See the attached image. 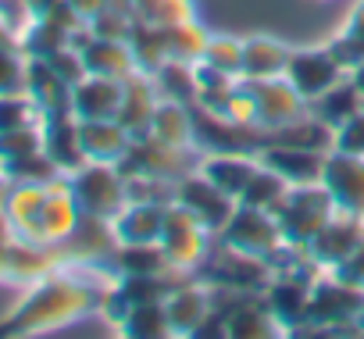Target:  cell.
Here are the masks:
<instances>
[{
    "label": "cell",
    "instance_id": "obj_1",
    "mask_svg": "<svg viewBox=\"0 0 364 339\" xmlns=\"http://www.w3.org/2000/svg\"><path fill=\"white\" fill-rule=\"evenodd\" d=\"M114 271L104 264H61L29 286V293L0 318V335H40L100 307Z\"/></svg>",
    "mask_w": 364,
    "mask_h": 339
},
{
    "label": "cell",
    "instance_id": "obj_2",
    "mask_svg": "<svg viewBox=\"0 0 364 339\" xmlns=\"http://www.w3.org/2000/svg\"><path fill=\"white\" fill-rule=\"evenodd\" d=\"M364 307V289L343 282L336 271H321L311 286V318L293 335H339L357 332V314Z\"/></svg>",
    "mask_w": 364,
    "mask_h": 339
},
{
    "label": "cell",
    "instance_id": "obj_3",
    "mask_svg": "<svg viewBox=\"0 0 364 339\" xmlns=\"http://www.w3.org/2000/svg\"><path fill=\"white\" fill-rule=\"evenodd\" d=\"M272 215H275L286 243L311 247V240L321 232V225L336 215V204L321 183H311V186H289L282 193V200L272 208Z\"/></svg>",
    "mask_w": 364,
    "mask_h": 339
},
{
    "label": "cell",
    "instance_id": "obj_4",
    "mask_svg": "<svg viewBox=\"0 0 364 339\" xmlns=\"http://www.w3.org/2000/svg\"><path fill=\"white\" fill-rule=\"evenodd\" d=\"M193 275L204 286H218V289H240V293H264L272 282V268L264 257L243 254L236 247H225L222 240L211 243L208 257L193 268Z\"/></svg>",
    "mask_w": 364,
    "mask_h": 339
},
{
    "label": "cell",
    "instance_id": "obj_5",
    "mask_svg": "<svg viewBox=\"0 0 364 339\" xmlns=\"http://www.w3.org/2000/svg\"><path fill=\"white\" fill-rule=\"evenodd\" d=\"M72 183V197L79 204L82 215L90 218H104L111 222L125 204H129V190H125V176L118 164H100V161H86L79 172L68 176Z\"/></svg>",
    "mask_w": 364,
    "mask_h": 339
},
{
    "label": "cell",
    "instance_id": "obj_6",
    "mask_svg": "<svg viewBox=\"0 0 364 339\" xmlns=\"http://www.w3.org/2000/svg\"><path fill=\"white\" fill-rule=\"evenodd\" d=\"M268 143V129L222 118L193 104V146L200 154H257Z\"/></svg>",
    "mask_w": 364,
    "mask_h": 339
},
{
    "label": "cell",
    "instance_id": "obj_7",
    "mask_svg": "<svg viewBox=\"0 0 364 339\" xmlns=\"http://www.w3.org/2000/svg\"><path fill=\"white\" fill-rule=\"evenodd\" d=\"M200 164V150L197 146H171V143H161L154 136H143V139H132L129 154L122 157V176H157V179H182L197 172Z\"/></svg>",
    "mask_w": 364,
    "mask_h": 339
},
{
    "label": "cell",
    "instance_id": "obj_8",
    "mask_svg": "<svg viewBox=\"0 0 364 339\" xmlns=\"http://www.w3.org/2000/svg\"><path fill=\"white\" fill-rule=\"evenodd\" d=\"M215 240H222L225 247H236V250H243V254L264 257V261L286 243V236H282L275 215L264 211V208H250V204H240L236 215L229 218V225H225Z\"/></svg>",
    "mask_w": 364,
    "mask_h": 339
},
{
    "label": "cell",
    "instance_id": "obj_9",
    "mask_svg": "<svg viewBox=\"0 0 364 339\" xmlns=\"http://www.w3.org/2000/svg\"><path fill=\"white\" fill-rule=\"evenodd\" d=\"M175 204L186 208L211 236H218V232L229 225V218L236 215V208H240L236 197H229L222 186H215V183H211L208 176H200V172H190V176L178 179V186H175Z\"/></svg>",
    "mask_w": 364,
    "mask_h": 339
},
{
    "label": "cell",
    "instance_id": "obj_10",
    "mask_svg": "<svg viewBox=\"0 0 364 339\" xmlns=\"http://www.w3.org/2000/svg\"><path fill=\"white\" fill-rule=\"evenodd\" d=\"M211 243H215V236H211L186 208H182V204H168V211H164V229H161V247H164V254H168V261H171L175 268L193 271V268L208 257Z\"/></svg>",
    "mask_w": 364,
    "mask_h": 339
},
{
    "label": "cell",
    "instance_id": "obj_11",
    "mask_svg": "<svg viewBox=\"0 0 364 339\" xmlns=\"http://www.w3.org/2000/svg\"><path fill=\"white\" fill-rule=\"evenodd\" d=\"M343 65L332 58L328 43L321 47H293L289 65H286V79L293 82V90L311 104L314 97H321L328 86H336L343 79Z\"/></svg>",
    "mask_w": 364,
    "mask_h": 339
},
{
    "label": "cell",
    "instance_id": "obj_12",
    "mask_svg": "<svg viewBox=\"0 0 364 339\" xmlns=\"http://www.w3.org/2000/svg\"><path fill=\"white\" fill-rule=\"evenodd\" d=\"M321 186L328 190L336 211H346V215L364 222V157L332 150L325 157Z\"/></svg>",
    "mask_w": 364,
    "mask_h": 339
},
{
    "label": "cell",
    "instance_id": "obj_13",
    "mask_svg": "<svg viewBox=\"0 0 364 339\" xmlns=\"http://www.w3.org/2000/svg\"><path fill=\"white\" fill-rule=\"evenodd\" d=\"M250 93H254V114L261 129H282L289 122H296L300 114H307V100L293 90V82L286 75L279 79H247Z\"/></svg>",
    "mask_w": 364,
    "mask_h": 339
},
{
    "label": "cell",
    "instance_id": "obj_14",
    "mask_svg": "<svg viewBox=\"0 0 364 339\" xmlns=\"http://www.w3.org/2000/svg\"><path fill=\"white\" fill-rule=\"evenodd\" d=\"M364 240V222L360 218H353V215H346V211H336L325 225H321V232L311 240V257L325 268V271H332L336 264H343L353 250H357V243Z\"/></svg>",
    "mask_w": 364,
    "mask_h": 339
},
{
    "label": "cell",
    "instance_id": "obj_15",
    "mask_svg": "<svg viewBox=\"0 0 364 339\" xmlns=\"http://www.w3.org/2000/svg\"><path fill=\"white\" fill-rule=\"evenodd\" d=\"M325 157H328V154L304 150V146H286V143H264V146L257 150V161L268 164L272 172H279L289 186H311V183H321Z\"/></svg>",
    "mask_w": 364,
    "mask_h": 339
},
{
    "label": "cell",
    "instance_id": "obj_16",
    "mask_svg": "<svg viewBox=\"0 0 364 339\" xmlns=\"http://www.w3.org/2000/svg\"><path fill=\"white\" fill-rule=\"evenodd\" d=\"M47 186L50 183H11L4 218L11 222L18 240L43 243V204H47Z\"/></svg>",
    "mask_w": 364,
    "mask_h": 339
},
{
    "label": "cell",
    "instance_id": "obj_17",
    "mask_svg": "<svg viewBox=\"0 0 364 339\" xmlns=\"http://www.w3.org/2000/svg\"><path fill=\"white\" fill-rule=\"evenodd\" d=\"M164 311H168V321H171V335H186V339H193L197 328L204 325V318L215 311V303H211V289H208L200 279H190V282H182L178 289L168 293Z\"/></svg>",
    "mask_w": 364,
    "mask_h": 339
},
{
    "label": "cell",
    "instance_id": "obj_18",
    "mask_svg": "<svg viewBox=\"0 0 364 339\" xmlns=\"http://www.w3.org/2000/svg\"><path fill=\"white\" fill-rule=\"evenodd\" d=\"M161 104V93L150 79V72H132L125 79V97H122V111H118V125L132 136V139H143L150 136V125H154V111Z\"/></svg>",
    "mask_w": 364,
    "mask_h": 339
},
{
    "label": "cell",
    "instance_id": "obj_19",
    "mask_svg": "<svg viewBox=\"0 0 364 339\" xmlns=\"http://www.w3.org/2000/svg\"><path fill=\"white\" fill-rule=\"evenodd\" d=\"M311 286L304 279H289V275H275L264 289V303L272 307L275 321L286 328V335H293L307 318H311Z\"/></svg>",
    "mask_w": 364,
    "mask_h": 339
},
{
    "label": "cell",
    "instance_id": "obj_20",
    "mask_svg": "<svg viewBox=\"0 0 364 339\" xmlns=\"http://www.w3.org/2000/svg\"><path fill=\"white\" fill-rule=\"evenodd\" d=\"M43 150L54 157V164L65 176L79 172L86 164V154H82V143H79V118L72 111L43 114Z\"/></svg>",
    "mask_w": 364,
    "mask_h": 339
},
{
    "label": "cell",
    "instance_id": "obj_21",
    "mask_svg": "<svg viewBox=\"0 0 364 339\" xmlns=\"http://www.w3.org/2000/svg\"><path fill=\"white\" fill-rule=\"evenodd\" d=\"M125 97V79L86 75L72 86V114L75 118H118Z\"/></svg>",
    "mask_w": 364,
    "mask_h": 339
},
{
    "label": "cell",
    "instance_id": "obj_22",
    "mask_svg": "<svg viewBox=\"0 0 364 339\" xmlns=\"http://www.w3.org/2000/svg\"><path fill=\"white\" fill-rule=\"evenodd\" d=\"M79 143L86 161L122 164V157L132 146V136L118 125V118H79Z\"/></svg>",
    "mask_w": 364,
    "mask_h": 339
},
{
    "label": "cell",
    "instance_id": "obj_23",
    "mask_svg": "<svg viewBox=\"0 0 364 339\" xmlns=\"http://www.w3.org/2000/svg\"><path fill=\"white\" fill-rule=\"evenodd\" d=\"M82 50V65L90 75H107V79H129L132 72H139L132 47L125 40H104V36H86L79 43Z\"/></svg>",
    "mask_w": 364,
    "mask_h": 339
},
{
    "label": "cell",
    "instance_id": "obj_24",
    "mask_svg": "<svg viewBox=\"0 0 364 339\" xmlns=\"http://www.w3.org/2000/svg\"><path fill=\"white\" fill-rule=\"evenodd\" d=\"M229 339H279L286 328L275 321L272 307L264 303V293H247L229 314Z\"/></svg>",
    "mask_w": 364,
    "mask_h": 339
},
{
    "label": "cell",
    "instance_id": "obj_25",
    "mask_svg": "<svg viewBox=\"0 0 364 339\" xmlns=\"http://www.w3.org/2000/svg\"><path fill=\"white\" fill-rule=\"evenodd\" d=\"M257 154H200V164H197V172L208 176L215 186H222L229 197H243L247 183L254 179L257 172Z\"/></svg>",
    "mask_w": 364,
    "mask_h": 339
},
{
    "label": "cell",
    "instance_id": "obj_26",
    "mask_svg": "<svg viewBox=\"0 0 364 339\" xmlns=\"http://www.w3.org/2000/svg\"><path fill=\"white\" fill-rule=\"evenodd\" d=\"M164 211H168V204H139V200H129V204L111 218L114 240H118V243H161Z\"/></svg>",
    "mask_w": 364,
    "mask_h": 339
},
{
    "label": "cell",
    "instance_id": "obj_27",
    "mask_svg": "<svg viewBox=\"0 0 364 339\" xmlns=\"http://www.w3.org/2000/svg\"><path fill=\"white\" fill-rule=\"evenodd\" d=\"M26 93L40 104L43 114L72 111V82H65L47 58H29V82Z\"/></svg>",
    "mask_w": 364,
    "mask_h": 339
},
{
    "label": "cell",
    "instance_id": "obj_28",
    "mask_svg": "<svg viewBox=\"0 0 364 339\" xmlns=\"http://www.w3.org/2000/svg\"><path fill=\"white\" fill-rule=\"evenodd\" d=\"M293 47L275 36H247L243 40V79H279L286 75Z\"/></svg>",
    "mask_w": 364,
    "mask_h": 339
},
{
    "label": "cell",
    "instance_id": "obj_29",
    "mask_svg": "<svg viewBox=\"0 0 364 339\" xmlns=\"http://www.w3.org/2000/svg\"><path fill=\"white\" fill-rule=\"evenodd\" d=\"M268 143H286V146H304V150H318V154H332L336 146V129L325 125L318 114H300L296 122L282 125V129H272L268 132Z\"/></svg>",
    "mask_w": 364,
    "mask_h": 339
},
{
    "label": "cell",
    "instance_id": "obj_30",
    "mask_svg": "<svg viewBox=\"0 0 364 339\" xmlns=\"http://www.w3.org/2000/svg\"><path fill=\"white\" fill-rule=\"evenodd\" d=\"M150 136L171 146H193V104H182V100H164L154 111V125Z\"/></svg>",
    "mask_w": 364,
    "mask_h": 339
},
{
    "label": "cell",
    "instance_id": "obj_31",
    "mask_svg": "<svg viewBox=\"0 0 364 339\" xmlns=\"http://www.w3.org/2000/svg\"><path fill=\"white\" fill-rule=\"evenodd\" d=\"M364 107V97L357 93V86L350 82V75H343L336 86H328L321 97H314L311 104H307V111L311 114H318L325 125H332V129H339L350 114H357Z\"/></svg>",
    "mask_w": 364,
    "mask_h": 339
},
{
    "label": "cell",
    "instance_id": "obj_32",
    "mask_svg": "<svg viewBox=\"0 0 364 339\" xmlns=\"http://www.w3.org/2000/svg\"><path fill=\"white\" fill-rule=\"evenodd\" d=\"M157 93L164 100H182V104H197L200 82H197V61H175L168 58L157 72H150Z\"/></svg>",
    "mask_w": 364,
    "mask_h": 339
},
{
    "label": "cell",
    "instance_id": "obj_33",
    "mask_svg": "<svg viewBox=\"0 0 364 339\" xmlns=\"http://www.w3.org/2000/svg\"><path fill=\"white\" fill-rule=\"evenodd\" d=\"M175 268L164 254L161 243H118L114 257H111V271L114 275H157Z\"/></svg>",
    "mask_w": 364,
    "mask_h": 339
},
{
    "label": "cell",
    "instance_id": "obj_34",
    "mask_svg": "<svg viewBox=\"0 0 364 339\" xmlns=\"http://www.w3.org/2000/svg\"><path fill=\"white\" fill-rule=\"evenodd\" d=\"M118 335H125V339H168L171 321H168L164 300H146V303L129 307V314L118 325Z\"/></svg>",
    "mask_w": 364,
    "mask_h": 339
},
{
    "label": "cell",
    "instance_id": "obj_35",
    "mask_svg": "<svg viewBox=\"0 0 364 339\" xmlns=\"http://www.w3.org/2000/svg\"><path fill=\"white\" fill-rule=\"evenodd\" d=\"M161 29V43H164V54L175 58V61H200L204 58V47L211 40V33H204L197 26V18H186V22H171V26H157Z\"/></svg>",
    "mask_w": 364,
    "mask_h": 339
},
{
    "label": "cell",
    "instance_id": "obj_36",
    "mask_svg": "<svg viewBox=\"0 0 364 339\" xmlns=\"http://www.w3.org/2000/svg\"><path fill=\"white\" fill-rule=\"evenodd\" d=\"M72 36H75V33H72L68 26L54 22V18H33V22L22 29L18 47H22L29 58H50L54 50L68 47V43H72Z\"/></svg>",
    "mask_w": 364,
    "mask_h": 339
},
{
    "label": "cell",
    "instance_id": "obj_37",
    "mask_svg": "<svg viewBox=\"0 0 364 339\" xmlns=\"http://www.w3.org/2000/svg\"><path fill=\"white\" fill-rule=\"evenodd\" d=\"M328 50H332V58L343 65V72H350V68L364 58V0H357V4L350 8L346 26H343L339 36L328 40Z\"/></svg>",
    "mask_w": 364,
    "mask_h": 339
},
{
    "label": "cell",
    "instance_id": "obj_38",
    "mask_svg": "<svg viewBox=\"0 0 364 339\" xmlns=\"http://www.w3.org/2000/svg\"><path fill=\"white\" fill-rule=\"evenodd\" d=\"M132 18L146 26H171L193 18V0H129Z\"/></svg>",
    "mask_w": 364,
    "mask_h": 339
},
{
    "label": "cell",
    "instance_id": "obj_39",
    "mask_svg": "<svg viewBox=\"0 0 364 339\" xmlns=\"http://www.w3.org/2000/svg\"><path fill=\"white\" fill-rule=\"evenodd\" d=\"M286 190H289V183H286L279 172H272L268 164H257V172H254V179L247 183L240 204H250V208H264V211H272V208L282 200Z\"/></svg>",
    "mask_w": 364,
    "mask_h": 339
},
{
    "label": "cell",
    "instance_id": "obj_40",
    "mask_svg": "<svg viewBox=\"0 0 364 339\" xmlns=\"http://www.w3.org/2000/svg\"><path fill=\"white\" fill-rule=\"evenodd\" d=\"M200 61L218 68V72H225V75L243 79V40L240 36H211Z\"/></svg>",
    "mask_w": 364,
    "mask_h": 339
},
{
    "label": "cell",
    "instance_id": "obj_41",
    "mask_svg": "<svg viewBox=\"0 0 364 339\" xmlns=\"http://www.w3.org/2000/svg\"><path fill=\"white\" fill-rule=\"evenodd\" d=\"M26 125H43V111L29 93H8L0 97V132L26 129Z\"/></svg>",
    "mask_w": 364,
    "mask_h": 339
},
{
    "label": "cell",
    "instance_id": "obj_42",
    "mask_svg": "<svg viewBox=\"0 0 364 339\" xmlns=\"http://www.w3.org/2000/svg\"><path fill=\"white\" fill-rule=\"evenodd\" d=\"M29 82V54L15 43H0V97L26 93Z\"/></svg>",
    "mask_w": 364,
    "mask_h": 339
},
{
    "label": "cell",
    "instance_id": "obj_43",
    "mask_svg": "<svg viewBox=\"0 0 364 339\" xmlns=\"http://www.w3.org/2000/svg\"><path fill=\"white\" fill-rule=\"evenodd\" d=\"M175 179H157V176H125L129 200L139 204H175Z\"/></svg>",
    "mask_w": 364,
    "mask_h": 339
},
{
    "label": "cell",
    "instance_id": "obj_44",
    "mask_svg": "<svg viewBox=\"0 0 364 339\" xmlns=\"http://www.w3.org/2000/svg\"><path fill=\"white\" fill-rule=\"evenodd\" d=\"M43 150V125H26V129H11V132H0V164L18 161L26 154Z\"/></svg>",
    "mask_w": 364,
    "mask_h": 339
},
{
    "label": "cell",
    "instance_id": "obj_45",
    "mask_svg": "<svg viewBox=\"0 0 364 339\" xmlns=\"http://www.w3.org/2000/svg\"><path fill=\"white\" fill-rule=\"evenodd\" d=\"M332 150L364 157V107H360L357 114H350V118L336 129V146H332Z\"/></svg>",
    "mask_w": 364,
    "mask_h": 339
},
{
    "label": "cell",
    "instance_id": "obj_46",
    "mask_svg": "<svg viewBox=\"0 0 364 339\" xmlns=\"http://www.w3.org/2000/svg\"><path fill=\"white\" fill-rule=\"evenodd\" d=\"M343 282H350V286H357V289H364V240L357 243V250L343 261V264H336L332 268Z\"/></svg>",
    "mask_w": 364,
    "mask_h": 339
},
{
    "label": "cell",
    "instance_id": "obj_47",
    "mask_svg": "<svg viewBox=\"0 0 364 339\" xmlns=\"http://www.w3.org/2000/svg\"><path fill=\"white\" fill-rule=\"evenodd\" d=\"M15 229H11V222L4 218V211H0V279L8 282V275H11V254H15Z\"/></svg>",
    "mask_w": 364,
    "mask_h": 339
},
{
    "label": "cell",
    "instance_id": "obj_48",
    "mask_svg": "<svg viewBox=\"0 0 364 339\" xmlns=\"http://www.w3.org/2000/svg\"><path fill=\"white\" fill-rule=\"evenodd\" d=\"M22 4H26V11H29L33 18H47V15L61 4V0H22Z\"/></svg>",
    "mask_w": 364,
    "mask_h": 339
},
{
    "label": "cell",
    "instance_id": "obj_49",
    "mask_svg": "<svg viewBox=\"0 0 364 339\" xmlns=\"http://www.w3.org/2000/svg\"><path fill=\"white\" fill-rule=\"evenodd\" d=\"M346 75H350V82L357 86V93L364 97V58H360V61H357V65H353V68H350Z\"/></svg>",
    "mask_w": 364,
    "mask_h": 339
},
{
    "label": "cell",
    "instance_id": "obj_50",
    "mask_svg": "<svg viewBox=\"0 0 364 339\" xmlns=\"http://www.w3.org/2000/svg\"><path fill=\"white\" fill-rule=\"evenodd\" d=\"M8 193H11V179L0 172V211H4V204H8Z\"/></svg>",
    "mask_w": 364,
    "mask_h": 339
},
{
    "label": "cell",
    "instance_id": "obj_51",
    "mask_svg": "<svg viewBox=\"0 0 364 339\" xmlns=\"http://www.w3.org/2000/svg\"><path fill=\"white\" fill-rule=\"evenodd\" d=\"M15 4H22V0H0V15H4V11H11Z\"/></svg>",
    "mask_w": 364,
    "mask_h": 339
},
{
    "label": "cell",
    "instance_id": "obj_52",
    "mask_svg": "<svg viewBox=\"0 0 364 339\" xmlns=\"http://www.w3.org/2000/svg\"><path fill=\"white\" fill-rule=\"evenodd\" d=\"M357 335H364V307H360V314H357Z\"/></svg>",
    "mask_w": 364,
    "mask_h": 339
},
{
    "label": "cell",
    "instance_id": "obj_53",
    "mask_svg": "<svg viewBox=\"0 0 364 339\" xmlns=\"http://www.w3.org/2000/svg\"><path fill=\"white\" fill-rule=\"evenodd\" d=\"M111 4H118V8H129V0H111ZM132 11V8H129Z\"/></svg>",
    "mask_w": 364,
    "mask_h": 339
}]
</instances>
